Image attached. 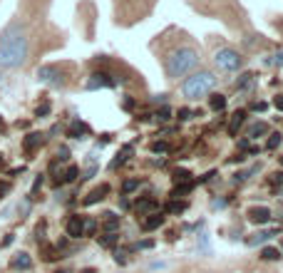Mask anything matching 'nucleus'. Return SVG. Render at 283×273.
Masks as SVG:
<instances>
[{"instance_id":"7","label":"nucleus","mask_w":283,"mask_h":273,"mask_svg":"<svg viewBox=\"0 0 283 273\" xmlns=\"http://www.w3.org/2000/svg\"><path fill=\"white\" fill-rule=\"evenodd\" d=\"M248 221H251V224H259V226H261V224H268V221H271V209H268V206H251V209H248Z\"/></svg>"},{"instance_id":"16","label":"nucleus","mask_w":283,"mask_h":273,"mask_svg":"<svg viewBox=\"0 0 283 273\" xmlns=\"http://www.w3.org/2000/svg\"><path fill=\"white\" fill-rule=\"evenodd\" d=\"M102 216H105V221H102L105 234H114V231L119 229V216L117 214H102Z\"/></svg>"},{"instance_id":"42","label":"nucleus","mask_w":283,"mask_h":273,"mask_svg":"<svg viewBox=\"0 0 283 273\" xmlns=\"http://www.w3.org/2000/svg\"><path fill=\"white\" fill-rule=\"evenodd\" d=\"M266 107H268V104H266V102H256V104H253V107H251V110H253V112H264Z\"/></svg>"},{"instance_id":"23","label":"nucleus","mask_w":283,"mask_h":273,"mask_svg":"<svg viewBox=\"0 0 283 273\" xmlns=\"http://www.w3.org/2000/svg\"><path fill=\"white\" fill-rule=\"evenodd\" d=\"M167 211H169V214H184V211H187V204L179 201V199H171L169 204H167Z\"/></svg>"},{"instance_id":"11","label":"nucleus","mask_w":283,"mask_h":273,"mask_svg":"<svg viewBox=\"0 0 283 273\" xmlns=\"http://www.w3.org/2000/svg\"><path fill=\"white\" fill-rule=\"evenodd\" d=\"M42 142H45V137L40 134V132H33V134H28L25 139H22V149H25L28 154H33L35 149L42 147Z\"/></svg>"},{"instance_id":"21","label":"nucleus","mask_w":283,"mask_h":273,"mask_svg":"<svg viewBox=\"0 0 283 273\" xmlns=\"http://www.w3.org/2000/svg\"><path fill=\"white\" fill-rule=\"evenodd\" d=\"M209 107H211L214 112H221V110L226 107V97H224V95H211V97H209Z\"/></svg>"},{"instance_id":"22","label":"nucleus","mask_w":283,"mask_h":273,"mask_svg":"<svg viewBox=\"0 0 283 273\" xmlns=\"http://www.w3.org/2000/svg\"><path fill=\"white\" fill-rule=\"evenodd\" d=\"M97 229H99L97 219H85V224H82V236H94Z\"/></svg>"},{"instance_id":"4","label":"nucleus","mask_w":283,"mask_h":273,"mask_svg":"<svg viewBox=\"0 0 283 273\" xmlns=\"http://www.w3.org/2000/svg\"><path fill=\"white\" fill-rule=\"evenodd\" d=\"M214 65H216L221 72H236V70H241L244 58H241L236 50H231V47H221V50H216V55H214Z\"/></svg>"},{"instance_id":"36","label":"nucleus","mask_w":283,"mask_h":273,"mask_svg":"<svg viewBox=\"0 0 283 273\" xmlns=\"http://www.w3.org/2000/svg\"><path fill=\"white\" fill-rule=\"evenodd\" d=\"M194 117V112H191V110H187V107H184V110H179V119H184V122H187V119H191Z\"/></svg>"},{"instance_id":"43","label":"nucleus","mask_w":283,"mask_h":273,"mask_svg":"<svg viewBox=\"0 0 283 273\" xmlns=\"http://www.w3.org/2000/svg\"><path fill=\"white\" fill-rule=\"evenodd\" d=\"M273 104H276V107H278V110L283 112V95H278V97L273 99Z\"/></svg>"},{"instance_id":"48","label":"nucleus","mask_w":283,"mask_h":273,"mask_svg":"<svg viewBox=\"0 0 283 273\" xmlns=\"http://www.w3.org/2000/svg\"><path fill=\"white\" fill-rule=\"evenodd\" d=\"M281 167H283V156H281Z\"/></svg>"},{"instance_id":"44","label":"nucleus","mask_w":283,"mask_h":273,"mask_svg":"<svg viewBox=\"0 0 283 273\" xmlns=\"http://www.w3.org/2000/svg\"><path fill=\"white\" fill-rule=\"evenodd\" d=\"M82 273H97V271H94V268H85V271H82Z\"/></svg>"},{"instance_id":"40","label":"nucleus","mask_w":283,"mask_h":273,"mask_svg":"<svg viewBox=\"0 0 283 273\" xmlns=\"http://www.w3.org/2000/svg\"><path fill=\"white\" fill-rule=\"evenodd\" d=\"M151 149H154V152H167V149H169V147H167V144H164V142H157V144H154V147H151Z\"/></svg>"},{"instance_id":"19","label":"nucleus","mask_w":283,"mask_h":273,"mask_svg":"<svg viewBox=\"0 0 283 273\" xmlns=\"http://www.w3.org/2000/svg\"><path fill=\"white\" fill-rule=\"evenodd\" d=\"M85 134H90V127H87L85 122L75 119V122H72V127H70V137H75V139H82Z\"/></svg>"},{"instance_id":"13","label":"nucleus","mask_w":283,"mask_h":273,"mask_svg":"<svg viewBox=\"0 0 283 273\" xmlns=\"http://www.w3.org/2000/svg\"><path fill=\"white\" fill-rule=\"evenodd\" d=\"M164 224V216L162 214H147V219L142 221V229L144 231H154V229H159Z\"/></svg>"},{"instance_id":"1","label":"nucleus","mask_w":283,"mask_h":273,"mask_svg":"<svg viewBox=\"0 0 283 273\" xmlns=\"http://www.w3.org/2000/svg\"><path fill=\"white\" fill-rule=\"evenodd\" d=\"M28 60V30L22 22H10L0 35V67L15 70Z\"/></svg>"},{"instance_id":"26","label":"nucleus","mask_w":283,"mask_h":273,"mask_svg":"<svg viewBox=\"0 0 283 273\" xmlns=\"http://www.w3.org/2000/svg\"><path fill=\"white\" fill-rule=\"evenodd\" d=\"M154 206H157V204L151 201L149 196H142V199L134 204V209H137V211H149V209H154Z\"/></svg>"},{"instance_id":"8","label":"nucleus","mask_w":283,"mask_h":273,"mask_svg":"<svg viewBox=\"0 0 283 273\" xmlns=\"http://www.w3.org/2000/svg\"><path fill=\"white\" fill-rule=\"evenodd\" d=\"M114 85V79L107 75V72H94L92 77L87 79V90H102V87H112Z\"/></svg>"},{"instance_id":"20","label":"nucleus","mask_w":283,"mask_h":273,"mask_svg":"<svg viewBox=\"0 0 283 273\" xmlns=\"http://www.w3.org/2000/svg\"><path fill=\"white\" fill-rule=\"evenodd\" d=\"M130 156H132V147H122V149H119V154H117V159L110 164V169H119V167H122Z\"/></svg>"},{"instance_id":"17","label":"nucleus","mask_w":283,"mask_h":273,"mask_svg":"<svg viewBox=\"0 0 283 273\" xmlns=\"http://www.w3.org/2000/svg\"><path fill=\"white\" fill-rule=\"evenodd\" d=\"M268 134V124L266 122H256L248 127V139H259V137H266Z\"/></svg>"},{"instance_id":"37","label":"nucleus","mask_w":283,"mask_h":273,"mask_svg":"<svg viewBox=\"0 0 283 273\" xmlns=\"http://www.w3.org/2000/svg\"><path fill=\"white\" fill-rule=\"evenodd\" d=\"M114 258H117V263H119V266H124V263H127V254H124V251H117Z\"/></svg>"},{"instance_id":"27","label":"nucleus","mask_w":283,"mask_h":273,"mask_svg":"<svg viewBox=\"0 0 283 273\" xmlns=\"http://www.w3.org/2000/svg\"><path fill=\"white\" fill-rule=\"evenodd\" d=\"M117 241H119L117 231H114V234H105V236H99V243H102L105 249H112V246H117Z\"/></svg>"},{"instance_id":"31","label":"nucleus","mask_w":283,"mask_h":273,"mask_svg":"<svg viewBox=\"0 0 283 273\" xmlns=\"http://www.w3.org/2000/svg\"><path fill=\"white\" fill-rule=\"evenodd\" d=\"M189 172H184V169H176V172H174V181H189Z\"/></svg>"},{"instance_id":"2","label":"nucleus","mask_w":283,"mask_h":273,"mask_svg":"<svg viewBox=\"0 0 283 273\" xmlns=\"http://www.w3.org/2000/svg\"><path fill=\"white\" fill-rule=\"evenodd\" d=\"M199 65V50L189 42H182L176 47H171L164 58V67H167V77L171 79H179L189 75L194 67Z\"/></svg>"},{"instance_id":"30","label":"nucleus","mask_w":283,"mask_h":273,"mask_svg":"<svg viewBox=\"0 0 283 273\" xmlns=\"http://www.w3.org/2000/svg\"><path fill=\"white\" fill-rule=\"evenodd\" d=\"M47 115H50V102H42L35 110V117H47Z\"/></svg>"},{"instance_id":"18","label":"nucleus","mask_w":283,"mask_h":273,"mask_svg":"<svg viewBox=\"0 0 283 273\" xmlns=\"http://www.w3.org/2000/svg\"><path fill=\"white\" fill-rule=\"evenodd\" d=\"M40 254H42V261H57V258H62V254L57 251L55 246H47V243H40Z\"/></svg>"},{"instance_id":"39","label":"nucleus","mask_w":283,"mask_h":273,"mask_svg":"<svg viewBox=\"0 0 283 273\" xmlns=\"http://www.w3.org/2000/svg\"><path fill=\"white\" fill-rule=\"evenodd\" d=\"M8 192H10V184H8V181H0V199L8 194Z\"/></svg>"},{"instance_id":"15","label":"nucleus","mask_w":283,"mask_h":273,"mask_svg":"<svg viewBox=\"0 0 283 273\" xmlns=\"http://www.w3.org/2000/svg\"><path fill=\"white\" fill-rule=\"evenodd\" d=\"M77 176H80V169H77L75 164H70V167L55 179V184H70V181H75Z\"/></svg>"},{"instance_id":"9","label":"nucleus","mask_w":283,"mask_h":273,"mask_svg":"<svg viewBox=\"0 0 283 273\" xmlns=\"http://www.w3.org/2000/svg\"><path fill=\"white\" fill-rule=\"evenodd\" d=\"M82 224H85V219H82V216H77V214L70 216V219H67V224H65L67 236H70V238H82Z\"/></svg>"},{"instance_id":"33","label":"nucleus","mask_w":283,"mask_h":273,"mask_svg":"<svg viewBox=\"0 0 283 273\" xmlns=\"http://www.w3.org/2000/svg\"><path fill=\"white\" fill-rule=\"evenodd\" d=\"M157 117L162 119V122H167V119L171 117V110H169V107H162V110H159V112H157Z\"/></svg>"},{"instance_id":"25","label":"nucleus","mask_w":283,"mask_h":273,"mask_svg":"<svg viewBox=\"0 0 283 273\" xmlns=\"http://www.w3.org/2000/svg\"><path fill=\"white\" fill-rule=\"evenodd\" d=\"M261 258H264V261H278V258H281V251L273 249V246H266L264 251H261Z\"/></svg>"},{"instance_id":"35","label":"nucleus","mask_w":283,"mask_h":273,"mask_svg":"<svg viewBox=\"0 0 283 273\" xmlns=\"http://www.w3.org/2000/svg\"><path fill=\"white\" fill-rule=\"evenodd\" d=\"M251 77H253V75H241V79H239V87H241V90H246V87L251 85Z\"/></svg>"},{"instance_id":"34","label":"nucleus","mask_w":283,"mask_h":273,"mask_svg":"<svg viewBox=\"0 0 283 273\" xmlns=\"http://www.w3.org/2000/svg\"><path fill=\"white\" fill-rule=\"evenodd\" d=\"M271 184H273V186H281V184H283V172H276V174H271Z\"/></svg>"},{"instance_id":"38","label":"nucleus","mask_w":283,"mask_h":273,"mask_svg":"<svg viewBox=\"0 0 283 273\" xmlns=\"http://www.w3.org/2000/svg\"><path fill=\"white\" fill-rule=\"evenodd\" d=\"M151 246H154V241H151V238H147V241H139L134 249H151Z\"/></svg>"},{"instance_id":"32","label":"nucleus","mask_w":283,"mask_h":273,"mask_svg":"<svg viewBox=\"0 0 283 273\" xmlns=\"http://www.w3.org/2000/svg\"><path fill=\"white\" fill-rule=\"evenodd\" d=\"M266 65H268V67H276V65H283V52H278V55H276V58H266Z\"/></svg>"},{"instance_id":"12","label":"nucleus","mask_w":283,"mask_h":273,"mask_svg":"<svg viewBox=\"0 0 283 273\" xmlns=\"http://www.w3.org/2000/svg\"><path fill=\"white\" fill-rule=\"evenodd\" d=\"M246 122V110H239V112H234V117L228 122V134H239V129H241V124Z\"/></svg>"},{"instance_id":"41","label":"nucleus","mask_w":283,"mask_h":273,"mask_svg":"<svg viewBox=\"0 0 283 273\" xmlns=\"http://www.w3.org/2000/svg\"><path fill=\"white\" fill-rule=\"evenodd\" d=\"M40 186H42V176H38V179H35V184H33V196L40 192Z\"/></svg>"},{"instance_id":"29","label":"nucleus","mask_w":283,"mask_h":273,"mask_svg":"<svg viewBox=\"0 0 283 273\" xmlns=\"http://www.w3.org/2000/svg\"><path fill=\"white\" fill-rule=\"evenodd\" d=\"M139 186V179H124V184H122V194H132L134 189Z\"/></svg>"},{"instance_id":"46","label":"nucleus","mask_w":283,"mask_h":273,"mask_svg":"<svg viewBox=\"0 0 283 273\" xmlns=\"http://www.w3.org/2000/svg\"><path fill=\"white\" fill-rule=\"evenodd\" d=\"M0 167H3V156H0Z\"/></svg>"},{"instance_id":"3","label":"nucleus","mask_w":283,"mask_h":273,"mask_svg":"<svg viewBox=\"0 0 283 273\" xmlns=\"http://www.w3.org/2000/svg\"><path fill=\"white\" fill-rule=\"evenodd\" d=\"M214 85H216V77L211 72H196L182 82V95L187 99H201L214 90Z\"/></svg>"},{"instance_id":"10","label":"nucleus","mask_w":283,"mask_h":273,"mask_svg":"<svg viewBox=\"0 0 283 273\" xmlns=\"http://www.w3.org/2000/svg\"><path fill=\"white\" fill-rule=\"evenodd\" d=\"M10 268H13V271H30V268H33V258L25 254V251H20V254H15L10 258Z\"/></svg>"},{"instance_id":"28","label":"nucleus","mask_w":283,"mask_h":273,"mask_svg":"<svg viewBox=\"0 0 283 273\" xmlns=\"http://www.w3.org/2000/svg\"><path fill=\"white\" fill-rule=\"evenodd\" d=\"M278 147H281V134H278V132H271V134H268V142H266V149L273 152V149H278Z\"/></svg>"},{"instance_id":"45","label":"nucleus","mask_w":283,"mask_h":273,"mask_svg":"<svg viewBox=\"0 0 283 273\" xmlns=\"http://www.w3.org/2000/svg\"><path fill=\"white\" fill-rule=\"evenodd\" d=\"M0 129H3V117H0Z\"/></svg>"},{"instance_id":"6","label":"nucleus","mask_w":283,"mask_h":273,"mask_svg":"<svg viewBox=\"0 0 283 273\" xmlns=\"http://www.w3.org/2000/svg\"><path fill=\"white\" fill-rule=\"evenodd\" d=\"M105 196H110V184H99V186H94L92 192L82 199V204H85V206H92V204H99Z\"/></svg>"},{"instance_id":"47","label":"nucleus","mask_w":283,"mask_h":273,"mask_svg":"<svg viewBox=\"0 0 283 273\" xmlns=\"http://www.w3.org/2000/svg\"><path fill=\"white\" fill-rule=\"evenodd\" d=\"M55 273H67V271H55Z\"/></svg>"},{"instance_id":"24","label":"nucleus","mask_w":283,"mask_h":273,"mask_svg":"<svg viewBox=\"0 0 283 273\" xmlns=\"http://www.w3.org/2000/svg\"><path fill=\"white\" fill-rule=\"evenodd\" d=\"M194 189V184L191 181H184V184H179V186H174V192H171V196L174 199H182V196H187L189 192Z\"/></svg>"},{"instance_id":"5","label":"nucleus","mask_w":283,"mask_h":273,"mask_svg":"<svg viewBox=\"0 0 283 273\" xmlns=\"http://www.w3.org/2000/svg\"><path fill=\"white\" fill-rule=\"evenodd\" d=\"M38 77H40V82H47V85H53V87H62V85H65L62 70H60L57 65H45V67H40Z\"/></svg>"},{"instance_id":"14","label":"nucleus","mask_w":283,"mask_h":273,"mask_svg":"<svg viewBox=\"0 0 283 273\" xmlns=\"http://www.w3.org/2000/svg\"><path fill=\"white\" fill-rule=\"evenodd\" d=\"M273 234H276V229H273V231H259V234L246 236V246H259V243H266Z\"/></svg>"}]
</instances>
